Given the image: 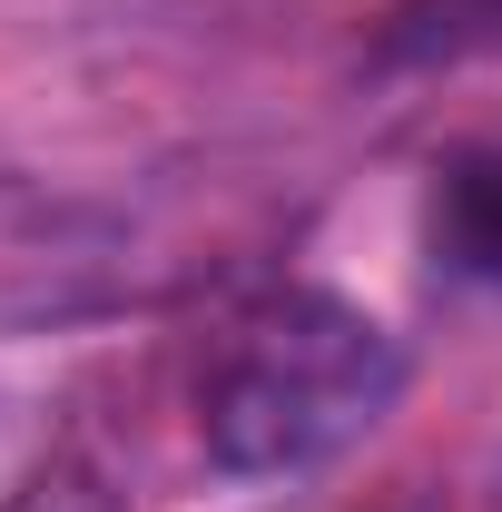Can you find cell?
Returning <instances> with one entry per match:
<instances>
[{
  "mask_svg": "<svg viewBox=\"0 0 502 512\" xmlns=\"http://www.w3.org/2000/svg\"><path fill=\"white\" fill-rule=\"evenodd\" d=\"M148 296V247L119 207L0 168V335H60V325L128 316Z\"/></svg>",
  "mask_w": 502,
  "mask_h": 512,
  "instance_id": "2",
  "label": "cell"
},
{
  "mask_svg": "<svg viewBox=\"0 0 502 512\" xmlns=\"http://www.w3.org/2000/svg\"><path fill=\"white\" fill-rule=\"evenodd\" d=\"M424 247L453 286H493L502 296V138L453 148L424 188Z\"/></svg>",
  "mask_w": 502,
  "mask_h": 512,
  "instance_id": "3",
  "label": "cell"
},
{
  "mask_svg": "<svg viewBox=\"0 0 502 512\" xmlns=\"http://www.w3.org/2000/svg\"><path fill=\"white\" fill-rule=\"evenodd\" d=\"M384 69H463V60H502V0H394L375 40Z\"/></svg>",
  "mask_w": 502,
  "mask_h": 512,
  "instance_id": "4",
  "label": "cell"
},
{
  "mask_svg": "<svg viewBox=\"0 0 502 512\" xmlns=\"http://www.w3.org/2000/svg\"><path fill=\"white\" fill-rule=\"evenodd\" d=\"M404 394V345L335 286H276L227 316L197 375V444L227 483H286L355 453Z\"/></svg>",
  "mask_w": 502,
  "mask_h": 512,
  "instance_id": "1",
  "label": "cell"
},
{
  "mask_svg": "<svg viewBox=\"0 0 502 512\" xmlns=\"http://www.w3.org/2000/svg\"><path fill=\"white\" fill-rule=\"evenodd\" d=\"M394 512H414V503H394Z\"/></svg>",
  "mask_w": 502,
  "mask_h": 512,
  "instance_id": "6",
  "label": "cell"
},
{
  "mask_svg": "<svg viewBox=\"0 0 502 512\" xmlns=\"http://www.w3.org/2000/svg\"><path fill=\"white\" fill-rule=\"evenodd\" d=\"M0 512H119V493H109V473H99L89 453H50V463L20 473V493Z\"/></svg>",
  "mask_w": 502,
  "mask_h": 512,
  "instance_id": "5",
  "label": "cell"
}]
</instances>
